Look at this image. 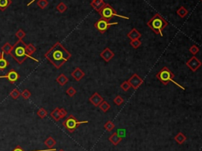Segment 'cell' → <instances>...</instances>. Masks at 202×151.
<instances>
[{
    "mask_svg": "<svg viewBox=\"0 0 202 151\" xmlns=\"http://www.w3.org/2000/svg\"><path fill=\"white\" fill-rule=\"evenodd\" d=\"M44 57H46V59L57 69H59L70 59L71 53L63 47V45L61 44V43L57 41L45 53Z\"/></svg>",
    "mask_w": 202,
    "mask_h": 151,
    "instance_id": "1",
    "label": "cell"
},
{
    "mask_svg": "<svg viewBox=\"0 0 202 151\" xmlns=\"http://www.w3.org/2000/svg\"><path fill=\"white\" fill-rule=\"evenodd\" d=\"M26 44L22 40H18L15 43V44L13 45V49H12L10 56L15 60L18 64H22L25 61L27 58L33 59L36 62H39V60L35 59L34 57L29 56L26 53L25 50Z\"/></svg>",
    "mask_w": 202,
    "mask_h": 151,
    "instance_id": "2",
    "label": "cell"
},
{
    "mask_svg": "<svg viewBox=\"0 0 202 151\" xmlns=\"http://www.w3.org/2000/svg\"><path fill=\"white\" fill-rule=\"evenodd\" d=\"M147 26L156 35H160L163 36V30L168 26V22L165 20L163 17H162L160 14L157 13L149 21H148Z\"/></svg>",
    "mask_w": 202,
    "mask_h": 151,
    "instance_id": "3",
    "label": "cell"
},
{
    "mask_svg": "<svg viewBox=\"0 0 202 151\" xmlns=\"http://www.w3.org/2000/svg\"><path fill=\"white\" fill-rule=\"evenodd\" d=\"M156 78L160 81V82H162L163 85H167L168 83L171 82H173L174 85H176L177 86H179L180 89L182 90H185L186 89L182 86L181 85H179V83H177L176 82H174L173 79L175 78V75L174 74L172 73V71L170 70L168 67L167 66H163L161 70H160L157 74H156Z\"/></svg>",
    "mask_w": 202,
    "mask_h": 151,
    "instance_id": "4",
    "label": "cell"
},
{
    "mask_svg": "<svg viewBox=\"0 0 202 151\" xmlns=\"http://www.w3.org/2000/svg\"><path fill=\"white\" fill-rule=\"evenodd\" d=\"M99 14L103 18L107 19L108 21H110V19L112 18L113 17H118L121 18L126 19V20L129 19V17L123 16V15H120V14H118L116 10L108 3H106L105 6L103 7V9L99 12Z\"/></svg>",
    "mask_w": 202,
    "mask_h": 151,
    "instance_id": "5",
    "label": "cell"
},
{
    "mask_svg": "<svg viewBox=\"0 0 202 151\" xmlns=\"http://www.w3.org/2000/svg\"><path fill=\"white\" fill-rule=\"evenodd\" d=\"M89 121H78V120L73 116V115H70L67 118L63 121L62 125L66 128V130H68L70 132H73L74 131L78 128V126L82 123H88Z\"/></svg>",
    "mask_w": 202,
    "mask_h": 151,
    "instance_id": "6",
    "label": "cell"
},
{
    "mask_svg": "<svg viewBox=\"0 0 202 151\" xmlns=\"http://www.w3.org/2000/svg\"><path fill=\"white\" fill-rule=\"evenodd\" d=\"M118 24V22H112V23H110V22H109V21L107 20V19H104L103 18H101L100 19H99V20L94 24V27L97 28V30L99 31L101 34H103L106 31L108 30V28H110V26H116Z\"/></svg>",
    "mask_w": 202,
    "mask_h": 151,
    "instance_id": "7",
    "label": "cell"
},
{
    "mask_svg": "<svg viewBox=\"0 0 202 151\" xmlns=\"http://www.w3.org/2000/svg\"><path fill=\"white\" fill-rule=\"evenodd\" d=\"M127 82H129L130 86H131L133 89H134V90H137L144 82L143 79H142L137 74H134L129 78V80L127 81Z\"/></svg>",
    "mask_w": 202,
    "mask_h": 151,
    "instance_id": "8",
    "label": "cell"
},
{
    "mask_svg": "<svg viewBox=\"0 0 202 151\" xmlns=\"http://www.w3.org/2000/svg\"><path fill=\"white\" fill-rule=\"evenodd\" d=\"M186 65L187 66V67H189V68L193 72H196V71L199 69V67L201 66V62L200 59H198L195 55H193V57H191L190 59L186 62Z\"/></svg>",
    "mask_w": 202,
    "mask_h": 151,
    "instance_id": "9",
    "label": "cell"
},
{
    "mask_svg": "<svg viewBox=\"0 0 202 151\" xmlns=\"http://www.w3.org/2000/svg\"><path fill=\"white\" fill-rule=\"evenodd\" d=\"M19 78H20V75L19 74L15 71L14 70H11L8 72L7 75H1L0 76V78H7V80L9 81V82L14 84L15 82L18 80Z\"/></svg>",
    "mask_w": 202,
    "mask_h": 151,
    "instance_id": "10",
    "label": "cell"
},
{
    "mask_svg": "<svg viewBox=\"0 0 202 151\" xmlns=\"http://www.w3.org/2000/svg\"><path fill=\"white\" fill-rule=\"evenodd\" d=\"M100 56L104 60L105 62L108 63L115 57V53L109 48V47H105L104 49L100 52Z\"/></svg>",
    "mask_w": 202,
    "mask_h": 151,
    "instance_id": "11",
    "label": "cell"
},
{
    "mask_svg": "<svg viewBox=\"0 0 202 151\" xmlns=\"http://www.w3.org/2000/svg\"><path fill=\"white\" fill-rule=\"evenodd\" d=\"M89 101L95 107H98L104 100H103V97H102L101 95H100V93L96 92L89 97Z\"/></svg>",
    "mask_w": 202,
    "mask_h": 151,
    "instance_id": "12",
    "label": "cell"
},
{
    "mask_svg": "<svg viewBox=\"0 0 202 151\" xmlns=\"http://www.w3.org/2000/svg\"><path fill=\"white\" fill-rule=\"evenodd\" d=\"M71 76L73 77V78L74 80H76L77 82H80V81L85 77V74L80 67H76V68L72 71Z\"/></svg>",
    "mask_w": 202,
    "mask_h": 151,
    "instance_id": "13",
    "label": "cell"
},
{
    "mask_svg": "<svg viewBox=\"0 0 202 151\" xmlns=\"http://www.w3.org/2000/svg\"><path fill=\"white\" fill-rule=\"evenodd\" d=\"M105 4L106 2L103 0H92V2H90V6L98 13L103 9V7L105 6Z\"/></svg>",
    "mask_w": 202,
    "mask_h": 151,
    "instance_id": "14",
    "label": "cell"
},
{
    "mask_svg": "<svg viewBox=\"0 0 202 151\" xmlns=\"http://www.w3.org/2000/svg\"><path fill=\"white\" fill-rule=\"evenodd\" d=\"M141 33L136 28H134L133 29H131L130 32L127 33V37L129 38L130 40H139V38H141Z\"/></svg>",
    "mask_w": 202,
    "mask_h": 151,
    "instance_id": "15",
    "label": "cell"
},
{
    "mask_svg": "<svg viewBox=\"0 0 202 151\" xmlns=\"http://www.w3.org/2000/svg\"><path fill=\"white\" fill-rule=\"evenodd\" d=\"M122 138L120 137L119 135L117 134V132L114 133V134H112V135L109 137V141H110L114 146H117V145H118V143H120V142H122Z\"/></svg>",
    "mask_w": 202,
    "mask_h": 151,
    "instance_id": "16",
    "label": "cell"
},
{
    "mask_svg": "<svg viewBox=\"0 0 202 151\" xmlns=\"http://www.w3.org/2000/svg\"><path fill=\"white\" fill-rule=\"evenodd\" d=\"M55 81H56L57 82L59 83L60 85L64 86V85H66V84L69 82V78H67L64 74H59V75L57 77Z\"/></svg>",
    "mask_w": 202,
    "mask_h": 151,
    "instance_id": "17",
    "label": "cell"
},
{
    "mask_svg": "<svg viewBox=\"0 0 202 151\" xmlns=\"http://www.w3.org/2000/svg\"><path fill=\"white\" fill-rule=\"evenodd\" d=\"M9 65V63L7 59H5L4 55H3V52H1V55H0V71H3L7 68Z\"/></svg>",
    "mask_w": 202,
    "mask_h": 151,
    "instance_id": "18",
    "label": "cell"
},
{
    "mask_svg": "<svg viewBox=\"0 0 202 151\" xmlns=\"http://www.w3.org/2000/svg\"><path fill=\"white\" fill-rule=\"evenodd\" d=\"M12 4V0H0V10L5 11Z\"/></svg>",
    "mask_w": 202,
    "mask_h": 151,
    "instance_id": "19",
    "label": "cell"
},
{
    "mask_svg": "<svg viewBox=\"0 0 202 151\" xmlns=\"http://www.w3.org/2000/svg\"><path fill=\"white\" fill-rule=\"evenodd\" d=\"M12 49H13V45H11L9 43L7 42L2 47V52H3V54L9 55H10Z\"/></svg>",
    "mask_w": 202,
    "mask_h": 151,
    "instance_id": "20",
    "label": "cell"
},
{
    "mask_svg": "<svg viewBox=\"0 0 202 151\" xmlns=\"http://www.w3.org/2000/svg\"><path fill=\"white\" fill-rule=\"evenodd\" d=\"M174 140H175V141H176L179 145H182V144H183L184 142L186 141V135H184L183 133L179 132V134H178V135L174 137Z\"/></svg>",
    "mask_w": 202,
    "mask_h": 151,
    "instance_id": "21",
    "label": "cell"
},
{
    "mask_svg": "<svg viewBox=\"0 0 202 151\" xmlns=\"http://www.w3.org/2000/svg\"><path fill=\"white\" fill-rule=\"evenodd\" d=\"M176 13L181 18H185L189 14V11L188 9H186L183 6H181L179 9H177Z\"/></svg>",
    "mask_w": 202,
    "mask_h": 151,
    "instance_id": "22",
    "label": "cell"
},
{
    "mask_svg": "<svg viewBox=\"0 0 202 151\" xmlns=\"http://www.w3.org/2000/svg\"><path fill=\"white\" fill-rule=\"evenodd\" d=\"M50 116H52V118L54 120V121H56V122H58V121H59L60 120H62L61 116H60V113H59V108H55V109H54L52 112H51Z\"/></svg>",
    "mask_w": 202,
    "mask_h": 151,
    "instance_id": "23",
    "label": "cell"
},
{
    "mask_svg": "<svg viewBox=\"0 0 202 151\" xmlns=\"http://www.w3.org/2000/svg\"><path fill=\"white\" fill-rule=\"evenodd\" d=\"M25 50L26 53L29 55V56H32V55L34 54L36 52V48L33 44H28L25 45Z\"/></svg>",
    "mask_w": 202,
    "mask_h": 151,
    "instance_id": "24",
    "label": "cell"
},
{
    "mask_svg": "<svg viewBox=\"0 0 202 151\" xmlns=\"http://www.w3.org/2000/svg\"><path fill=\"white\" fill-rule=\"evenodd\" d=\"M44 144L48 147V149H52L56 145V141L52 137H48L44 141Z\"/></svg>",
    "mask_w": 202,
    "mask_h": 151,
    "instance_id": "25",
    "label": "cell"
},
{
    "mask_svg": "<svg viewBox=\"0 0 202 151\" xmlns=\"http://www.w3.org/2000/svg\"><path fill=\"white\" fill-rule=\"evenodd\" d=\"M98 107H99L100 109L102 112H107L110 109V104H109L108 101H103Z\"/></svg>",
    "mask_w": 202,
    "mask_h": 151,
    "instance_id": "26",
    "label": "cell"
},
{
    "mask_svg": "<svg viewBox=\"0 0 202 151\" xmlns=\"http://www.w3.org/2000/svg\"><path fill=\"white\" fill-rule=\"evenodd\" d=\"M67 6H66L64 2H60L59 3V4L57 5V7H56V9H57V11H59L60 14H63L64 12H66V10H67Z\"/></svg>",
    "mask_w": 202,
    "mask_h": 151,
    "instance_id": "27",
    "label": "cell"
},
{
    "mask_svg": "<svg viewBox=\"0 0 202 151\" xmlns=\"http://www.w3.org/2000/svg\"><path fill=\"white\" fill-rule=\"evenodd\" d=\"M47 114H48L47 111L45 109H44V108H40L37 111V116L40 119H44L47 116Z\"/></svg>",
    "mask_w": 202,
    "mask_h": 151,
    "instance_id": "28",
    "label": "cell"
},
{
    "mask_svg": "<svg viewBox=\"0 0 202 151\" xmlns=\"http://www.w3.org/2000/svg\"><path fill=\"white\" fill-rule=\"evenodd\" d=\"M9 96H10L13 99L16 100L21 96V93H20V91H19L17 89H14V90H13L11 92L9 93Z\"/></svg>",
    "mask_w": 202,
    "mask_h": 151,
    "instance_id": "29",
    "label": "cell"
},
{
    "mask_svg": "<svg viewBox=\"0 0 202 151\" xmlns=\"http://www.w3.org/2000/svg\"><path fill=\"white\" fill-rule=\"evenodd\" d=\"M115 128V123L110 120L108 121V122L104 124V128H105L108 131H111Z\"/></svg>",
    "mask_w": 202,
    "mask_h": 151,
    "instance_id": "30",
    "label": "cell"
},
{
    "mask_svg": "<svg viewBox=\"0 0 202 151\" xmlns=\"http://www.w3.org/2000/svg\"><path fill=\"white\" fill-rule=\"evenodd\" d=\"M48 4H49V2L47 0H38L37 2V6L42 9H45L48 6Z\"/></svg>",
    "mask_w": 202,
    "mask_h": 151,
    "instance_id": "31",
    "label": "cell"
},
{
    "mask_svg": "<svg viewBox=\"0 0 202 151\" xmlns=\"http://www.w3.org/2000/svg\"><path fill=\"white\" fill-rule=\"evenodd\" d=\"M15 36H16V37L17 38L18 40H22L23 38L25 37L26 33H25V32L23 30V29L20 28V29H18V30H17V32L15 33Z\"/></svg>",
    "mask_w": 202,
    "mask_h": 151,
    "instance_id": "32",
    "label": "cell"
},
{
    "mask_svg": "<svg viewBox=\"0 0 202 151\" xmlns=\"http://www.w3.org/2000/svg\"><path fill=\"white\" fill-rule=\"evenodd\" d=\"M124 101H125L124 99H123L121 96H119V95H117V96L115 97V99H114V103H115L116 105H118V106L122 105V104L124 103Z\"/></svg>",
    "mask_w": 202,
    "mask_h": 151,
    "instance_id": "33",
    "label": "cell"
},
{
    "mask_svg": "<svg viewBox=\"0 0 202 151\" xmlns=\"http://www.w3.org/2000/svg\"><path fill=\"white\" fill-rule=\"evenodd\" d=\"M66 94L68 95L69 97H73V96L77 93V90H76V89H74L73 86H70V87H69L68 89L66 90Z\"/></svg>",
    "mask_w": 202,
    "mask_h": 151,
    "instance_id": "34",
    "label": "cell"
},
{
    "mask_svg": "<svg viewBox=\"0 0 202 151\" xmlns=\"http://www.w3.org/2000/svg\"><path fill=\"white\" fill-rule=\"evenodd\" d=\"M129 44H130L131 47H134V49H137V48H138V47L141 45V41L140 40H131L130 43H129Z\"/></svg>",
    "mask_w": 202,
    "mask_h": 151,
    "instance_id": "35",
    "label": "cell"
},
{
    "mask_svg": "<svg viewBox=\"0 0 202 151\" xmlns=\"http://www.w3.org/2000/svg\"><path fill=\"white\" fill-rule=\"evenodd\" d=\"M31 93L30 91L28 90H27V89H25V90H24L21 93V96L22 97H23L24 99L25 100H28L29 98H30L31 97Z\"/></svg>",
    "mask_w": 202,
    "mask_h": 151,
    "instance_id": "36",
    "label": "cell"
},
{
    "mask_svg": "<svg viewBox=\"0 0 202 151\" xmlns=\"http://www.w3.org/2000/svg\"><path fill=\"white\" fill-rule=\"evenodd\" d=\"M120 87H121V89H122V90H123L124 92H127V91L131 88V86H130V85H129V82H128L127 81H124V82L120 85Z\"/></svg>",
    "mask_w": 202,
    "mask_h": 151,
    "instance_id": "37",
    "label": "cell"
},
{
    "mask_svg": "<svg viewBox=\"0 0 202 151\" xmlns=\"http://www.w3.org/2000/svg\"><path fill=\"white\" fill-rule=\"evenodd\" d=\"M189 51H190V52L193 55H196L199 52L200 49H199V47H198V46H196V45H192V46L189 48Z\"/></svg>",
    "mask_w": 202,
    "mask_h": 151,
    "instance_id": "38",
    "label": "cell"
},
{
    "mask_svg": "<svg viewBox=\"0 0 202 151\" xmlns=\"http://www.w3.org/2000/svg\"><path fill=\"white\" fill-rule=\"evenodd\" d=\"M59 113H60V116H61V118L63 119L65 118L66 116H67V112H66V110L64 108H59Z\"/></svg>",
    "mask_w": 202,
    "mask_h": 151,
    "instance_id": "39",
    "label": "cell"
},
{
    "mask_svg": "<svg viewBox=\"0 0 202 151\" xmlns=\"http://www.w3.org/2000/svg\"><path fill=\"white\" fill-rule=\"evenodd\" d=\"M117 134L119 135L121 138L125 137V130H123V129H118L117 131Z\"/></svg>",
    "mask_w": 202,
    "mask_h": 151,
    "instance_id": "40",
    "label": "cell"
},
{
    "mask_svg": "<svg viewBox=\"0 0 202 151\" xmlns=\"http://www.w3.org/2000/svg\"><path fill=\"white\" fill-rule=\"evenodd\" d=\"M22 150H22V148H21L20 146H17V147H15V148H14V149L12 151H22Z\"/></svg>",
    "mask_w": 202,
    "mask_h": 151,
    "instance_id": "41",
    "label": "cell"
},
{
    "mask_svg": "<svg viewBox=\"0 0 202 151\" xmlns=\"http://www.w3.org/2000/svg\"><path fill=\"white\" fill-rule=\"evenodd\" d=\"M35 1H36V0H32V1H31V2H28V4H27V6H28V7H29V6H30V5L32 4V3H33V2H35Z\"/></svg>",
    "mask_w": 202,
    "mask_h": 151,
    "instance_id": "42",
    "label": "cell"
},
{
    "mask_svg": "<svg viewBox=\"0 0 202 151\" xmlns=\"http://www.w3.org/2000/svg\"><path fill=\"white\" fill-rule=\"evenodd\" d=\"M59 151H65V150H62V149H61V150H59Z\"/></svg>",
    "mask_w": 202,
    "mask_h": 151,
    "instance_id": "43",
    "label": "cell"
},
{
    "mask_svg": "<svg viewBox=\"0 0 202 151\" xmlns=\"http://www.w3.org/2000/svg\"><path fill=\"white\" fill-rule=\"evenodd\" d=\"M0 55H1V52H0Z\"/></svg>",
    "mask_w": 202,
    "mask_h": 151,
    "instance_id": "44",
    "label": "cell"
}]
</instances>
